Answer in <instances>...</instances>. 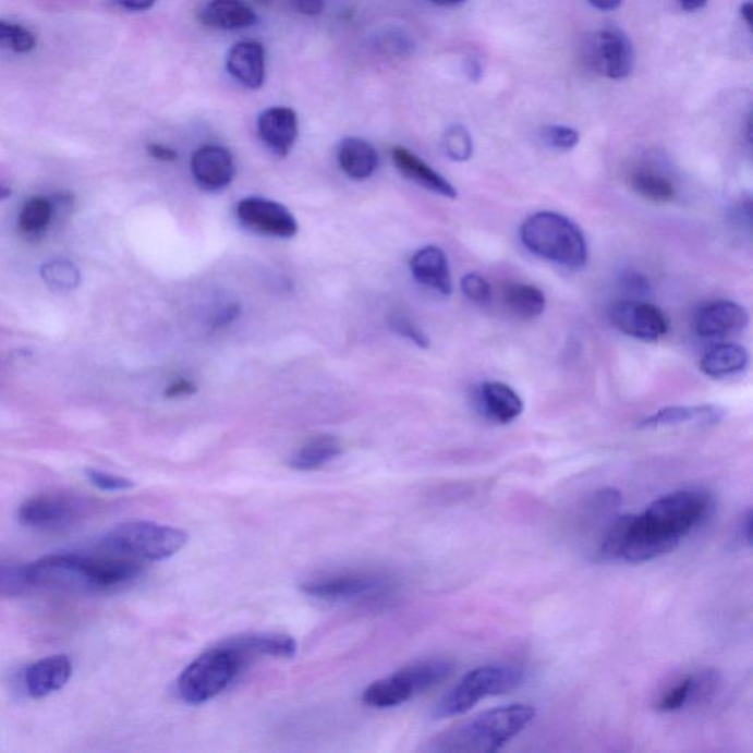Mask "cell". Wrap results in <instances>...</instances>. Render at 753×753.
I'll use <instances>...</instances> for the list:
<instances>
[{
  "mask_svg": "<svg viewBox=\"0 0 753 753\" xmlns=\"http://www.w3.org/2000/svg\"><path fill=\"white\" fill-rule=\"evenodd\" d=\"M240 309L238 305H230L227 306V308L222 309L220 314L217 315L216 318V326H227V324H231L234 321L235 318L239 317Z\"/></svg>",
  "mask_w": 753,
  "mask_h": 753,
  "instance_id": "obj_46",
  "label": "cell"
},
{
  "mask_svg": "<svg viewBox=\"0 0 753 753\" xmlns=\"http://www.w3.org/2000/svg\"><path fill=\"white\" fill-rule=\"evenodd\" d=\"M430 2L436 3V5L439 7H457L466 2V0H430Z\"/></svg>",
  "mask_w": 753,
  "mask_h": 753,
  "instance_id": "obj_50",
  "label": "cell"
},
{
  "mask_svg": "<svg viewBox=\"0 0 753 753\" xmlns=\"http://www.w3.org/2000/svg\"><path fill=\"white\" fill-rule=\"evenodd\" d=\"M609 321L630 338L656 342L668 333L670 323L658 306L639 301H620L609 306Z\"/></svg>",
  "mask_w": 753,
  "mask_h": 753,
  "instance_id": "obj_13",
  "label": "cell"
},
{
  "mask_svg": "<svg viewBox=\"0 0 753 753\" xmlns=\"http://www.w3.org/2000/svg\"><path fill=\"white\" fill-rule=\"evenodd\" d=\"M293 10L302 15L317 16L323 14L326 0H290Z\"/></svg>",
  "mask_w": 753,
  "mask_h": 753,
  "instance_id": "obj_41",
  "label": "cell"
},
{
  "mask_svg": "<svg viewBox=\"0 0 753 753\" xmlns=\"http://www.w3.org/2000/svg\"><path fill=\"white\" fill-rule=\"evenodd\" d=\"M410 268L420 284L445 294L452 293V276L445 252L437 246H426L411 258Z\"/></svg>",
  "mask_w": 753,
  "mask_h": 753,
  "instance_id": "obj_20",
  "label": "cell"
},
{
  "mask_svg": "<svg viewBox=\"0 0 753 753\" xmlns=\"http://www.w3.org/2000/svg\"><path fill=\"white\" fill-rule=\"evenodd\" d=\"M588 69L611 80H622L633 70V46L618 28H604L588 36L583 48Z\"/></svg>",
  "mask_w": 753,
  "mask_h": 753,
  "instance_id": "obj_10",
  "label": "cell"
},
{
  "mask_svg": "<svg viewBox=\"0 0 753 753\" xmlns=\"http://www.w3.org/2000/svg\"><path fill=\"white\" fill-rule=\"evenodd\" d=\"M197 391L195 382L187 380V378H179V380L172 381L170 386L167 387L166 398L177 399L183 397H192Z\"/></svg>",
  "mask_w": 753,
  "mask_h": 753,
  "instance_id": "obj_40",
  "label": "cell"
},
{
  "mask_svg": "<svg viewBox=\"0 0 753 753\" xmlns=\"http://www.w3.org/2000/svg\"><path fill=\"white\" fill-rule=\"evenodd\" d=\"M339 166L351 179L367 180L378 168V154L372 143L348 137L339 146Z\"/></svg>",
  "mask_w": 753,
  "mask_h": 753,
  "instance_id": "obj_26",
  "label": "cell"
},
{
  "mask_svg": "<svg viewBox=\"0 0 753 753\" xmlns=\"http://www.w3.org/2000/svg\"><path fill=\"white\" fill-rule=\"evenodd\" d=\"M11 195V191L8 187L0 186V201L7 199Z\"/></svg>",
  "mask_w": 753,
  "mask_h": 753,
  "instance_id": "obj_51",
  "label": "cell"
},
{
  "mask_svg": "<svg viewBox=\"0 0 753 753\" xmlns=\"http://www.w3.org/2000/svg\"><path fill=\"white\" fill-rule=\"evenodd\" d=\"M631 187L647 201L666 204L676 196V187L668 177L652 170H637L630 179Z\"/></svg>",
  "mask_w": 753,
  "mask_h": 753,
  "instance_id": "obj_30",
  "label": "cell"
},
{
  "mask_svg": "<svg viewBox=\"0 0 753 753\" xmlns=\"http://www.w3.org/2000/svg\"><path fill=\"white\" fill-rule=\"evenodd\" d=\"M752 12H753V7L752 3H744L742 7V10H740V14H742V19L744 20V23L749 25V27H752Z\"/></svg>",
  "mask_w": 753,
  "mask_h": 753,
  "instance_id": "obj_49",
  "label": "cell"
},
{
  "mask_svg": "<svg viewBox=\"0 0 753 753\" xmlns=\"http://www.w3.org/2000/svg\"><path fill=\"white\" fill-rule=\"evenodd\" d=\"M520 238L532 254L563 268L580 269L587 263L583 231L561 214L550 210L534 214L521 226Z\"/></svg>",
  "mask_w": 753,
  "mask_h": 753,
  "instance_id": "obj_4",
  "label": "cell"
},
{
  "mask_svg": "<svg viewBox=\"0 0 753 753\" xmlns=\"http://www.w3.org/2000/svg\"><path fill=\"white\" fill-rule=\"evenodd\" d=\"M718 681L719 677L715 671L688 675L660 696V700L656 702V709L659 713H677L685 706L705 702L714 695Z\"/></svg>",
  "mask_w": 753,
  "mask_h": 753,
  "instance_id": "obj_18",
  "label": "cell"
},
{
  "mask_svg": "<svg viewBox=\"0 0 753 753\" xmlns=\"http://www.w3.org/2000/svg\"><path fill=\"white\" fill-rule=\"evenodd\" d=\"M250 663L229 642L206 651L189 664L177 681V692L189 705H202L224 692Z\"/></svg>",
  "mask_w": 753,
  "mask_h": 753,
  "instance_id": "obj_5",
  "label": "cell"
},
{
  "mask_svg": "<svg viewBox=\"0 0 753 753\" xmlns=\"http://www.w3.org/2000/svg\"><path fill=\"white\" fill-rule=\"evenodd\" d=\"M29 587L25 580L24 567L0 563V595H15Z\"/></svg>",
  "mask_w": 753,
  "mask_h": 753,
  "instance_id": "obj_37",
  "label": "cell"
},
{
  "mask_svg": "<svg viewBox=\"0 0 753 753\" xmlns=\"http://www.w3.org/2000/svg\"><path fill=\"white\" fill-rule=\"evenodd\" d=\"M35 33L24 25L0 20V49L14 53H28L36 48Z\"/></svg>",
  "mask_w": 753,
  "mask_h": 753,
  "instance_id": "obj_33",
  "label": "cell"
},
{
  "mask_svg": "<svg viewBox=\"0 0 753 753\" xmlns=\"http://www.w3.org/2000/svg\"><path fill=\"white\" fill-rule=\"evenodd\" d=\"M187 533L182 529L130 521L113 527L104 538L105 548L112 554L136 559V561H163L174 557L187 545Z\"/></svg>",
  "mask_w": 753,
  "mask_h": 753,
  "instance_id": "obj_7",
  "label": "cell"
},
{
  "mask_svg": "<svg viewBox=\"0 0 753 753\" xmlns=\"http://www.w3.org/2000/svg\"><path fill=\"white\" fill-rule=\"evenodd\" d=\"M536 709L524 704L499 706L437 736L428 751L448 753L498 752L533 721Z\"/></svg>",
  "mask_w": 753,
  "mask_h": 753,
  "instance_id": "obj_3",
  "label": "cell"
},
{
  "mask_svg": "<svg viewBox=\"0 0 753 753\" xmlns=\"http://www.w3.org/2000/svg\"><path fill=\"white\" fill-rule=\"evenodd\" d=\"M503 302L509 313L521 319L537 318L546 308L545 293L536 286L515 283L505 289Z\"/></svg>",
  "mask_w": 753,
  "mask_h": 753,
  "instance_id": "obj_29",
  "label": "cell"
},
{
  "mask_svg": "<svg viewBox=\"0 0 753 753\" xmlns=\"http://www.w3.org/2000/svg\"><path fill=\"white\" fill-rule=\"evenodd\" d=\"M86 475L92 485L104 491H124L134 487L132 479L118 477V475L104 473V471L87 470Z\"/></svg>",
  "mask_w": 753,
  "mask_h": 753,
  "instance_id": "obj_39",
  "label": "cell"
},
{
  "mask_svg": "<svg viewBox=\"0 0 753 753\" xmlns=\"http://www.w3.org/2000/svg\"><path fill=\"white\" fill-rule=\"evenodd\" d=\"M41 279L54 292H70L80 284V271L70 260L53 259L40 269Z\"/></svg>",
  "mask_w": 753,
  "mask_h": 753,
  "instance_id": "obj_32",
  "label": "cell"
},
{
  "mask_svg": "<svg viewBox=\"0 0 753 753\" xmlns=\"http://www.w3.org/2000/svg\"><path fill=\"white\" fill-rule=\"evenodd\" d=\"M229 643L250 664L264 656L292 658L297 649L296 642L292 637L276 633L245 634V636L231 639Z\"/></svg>",
  "mask_w": 753,
  "mask_h": 753,
  "instance_id": "obj_23",
  "label": "cell"
},
{
  "mask_svg": "<svg viewBox=\"0 0 753 753\" xmlns=\"http://www.w3.org/2000/svg\"><path fill=\"white\" fill-rule=\"evenodd\" d=\"M713 498L702 489H681L654 500L642 514L618 517L602 538L604 561L643 563L672 552L681 538L708 519Z\"/></svg>",
  "mask_w": 753,
  "mask_h": 753,
  "instance_id": "obj_1",
  "label": "cell"
},
{
  "mask_svg": "<svg viewBox=\"0 0 753 753\" xmlns=\"http://www.w3.org/2000/svg\"><path fill=\"white\" fill-rule=\"evenodd\" d=\"M391 157H393L394 166L406 179L420 184L421 187L427 189V191L437 193V195L450 197V199L457 197V189L444 175H440L439 172L427 166L423 159L412 154L411 150L398 146L394 147Z\"/></svg>",
  "mask_w": 753,
  "mask_h": 753,
  "instance_id": "obj_22",
  "label": "cell"
},
{
  "mask_svg": "<svg viewBox=\"0 0 753 753\" xmlns=\"http://www.w3.org/2000/svg\"><path fill=\"white\" fill-rule=\"evenodd\" d=\"M444 149L452 161L465 162L473 157V138L464 125H453L444 136Z\"/></svg>",
  "mask_w": 753,
  "mask_h": 753,
  "instance_id": "obj_34",
  "label": "cell"
},
{
  "mask_svg": "<svg viewBox=\"0 0 753 753\" xmlns=\"http://www.w3.org/2000/svg\"><path fill=\"white\" fill-rule=\"evenodd\" d=\"M390 580L373 572H338L321 575L302 584V592L323 600H355L389 591Z\"/></svg>",
  "mask_w": 753,
  "mask_h": 753,
  "instance_id": "obj_11",
  "label": "cell"
},
{
  "mask_svg": "<svg viewBox=\"0 0 753 753\" xmlns=\"http://www.w3.org/2000/svg\"><path fill=\"white\" fill-rule=\"evenodd\" d=\"M234 161L230 150L218 145L197 149L192 158V174L197 186L206 192H220L234 179Z\"/></svg>",
  "mask_w": 753,
  "mask_h": 753,
  "instance_id": "obj_14",
  "label": "cell"
},
{
  "mask_svg": "<svg viewBox=\"0 0 753 753\" xmlns=\"http://www.w3.org/2000/svg\"><path fill=\"white\" fill-rule=\"evenodd\" d=\"M389 326L394 333L401 335L402 338L410 339L416 347L427 349L430 347V340L427 335L410 317L403 314H393L389 319Z\"/></svg>",
  "mask_w": 753,
  "mask_h": 753,
  "instance_id": "obj_35",
  "label": "cell"
},
{
  "mask_svg": "<svg viewBox=\"0 0 753 753\" xmlns=\"http://www.w3.org/2000/svg\"><path fill=\"white\" fill-rule=\"evenodd\" d=\"M461 288L465 296L474 304L486 305L491 301V286L483 276L475 272L464 276Z\"/></svg>",
  "mask_w": 753,
  "mask_h": 753,
  "instance_id": "obj_36",
  "label": "cell"
},
{
  "mask_svg": "<svg viewBox=\"0 0 753 753\" xmlns=\"http://www.w3.org/2000/svg\"><path fill=\"white\" fill-rule=\"evenodd\" d=\"M117 5L132 12H143L150 10L157 0H116Z\"/></svg>",
  "mask_w": 753,
  "mask_h": 753,
  "instance_id": "obj_45",
  "label": "cell"
},
{
  "mask_svg": "<svg viewBox=\"0 0 753 753\" xmlns=\"http://www.w3.org/2000/svg\"><path fill=\"white\" fill-rule=\"evenodd\" d=\"M258 134L277 157H288L299 134L297 116L286 107L269 108L258 118Z\"/></svg>",
  "mask_w": 753,
  "mask_h": 753,
  "instance_id": "obj_16",
  "label": "cell"
},
{
  "mask_svg": "<svg viewBox=\"0 0 753 753\" xmlns=\"http://www.w3.org/2000/svg\"><path fill=\"white\" fill-rule=\"evenodd\" d=\"M679 2L684 11L693 12L704 8L708 0H679Z\"/></svg>",
  "mask_w": 753,
  "mask_h": 753,
  "instance_id": "obj_48",
  "label": "cell"
},
{
  "mask_svg": "<svg viewBox=\"0 0 753 753\" xmlns=\"http://www.w3.org/2000/svg\"><path fill=\"white\" fill-rule=\"evenodd\" d=\"M143 562L121 557L92 558L77 554H58L37 559L24 567L29 587L66 592H96L124 586L142 574Z\"/></svg>",
  "mask_w": 753,
  "mask_h": 753,
  "instance_id": "obj_2",
  "label": "cell"
},
{
  "mask_svg": "<svg viewBox=\"0 0 753 753\" xmlns=\"http://www.w3.org/2000/svg\"><path fill=\"white\" fill-rule=\"evenodd\" d=\"M524 677L523 668L515 664H487L474 668L437 704L435 717L450 718L469 713L487 697L512 692L523 683Z\"/></svg>",
  "mask_w": 753,
  "mask_h": 753,
  "instance_id": "obj_6",
  "label": "cell"
},
{
  "mask_svg": "<svg viewBox=\"0 0 753 753\" xmlns=\"http://www.w3.org/2000/svg\"><path fill=\"white\" fill-rule=\"evenodd\" d=\"M54 206L52 202L46 197L37 196L25 202L23 209H21L19 224L24 234L35 235L44 234L52 221Z\"/></svg>",
  "mask_w": 753,
  "mask_h": 753,
  "instance_id": "obj_31",
  "label": "cell"
},
{
  "mask_svg": "<svg viewBox=\"0 0 753 753\" xmlns=\"http://www.w3.org/2000/svg\"><path fill=\"white\" fill-rule=\"evenodd\" d=\"M624 284L627 289L637 294H645L649 292L651 289L649 281L646 280L645 276L641 275L627 276Z\"/></svg>",
  "mask_w": 753,
  "mask_h": 753,
  "instance_id": "obj_44",
  "label": "cell"
},
{
  "mask_svg": "<svg viewBox=\"0 0 753 753\" xmlns=\"http://www.w3.org/2000/svg\"><path fill=\"white\" fill-rule=\"evenodd\" d=\"M544 138L549 146L558 150H571L579 145V132L563 125H550L544 130Z\"/></svg>",
  "mask_w": 753,
  "mask_h": 753,
  "instance_id": "obj_38",
  "label": "cell"
},
{
  "mask_svg": "<svg viewBox=\"0 0 753 753\" xmlns=\"http://www.w3.org/2000/svg\"><path fill=\"white\" fill-rule=\"evenodd\" d=\"M726 412L715 405L668 406L641 423L643 428L675 427L681 424L697 423L713 426L725 418Z\"/></svg>",
  "mask_w": 753,
  "mask_h": 753,
  "instance_id": "obj_25",
  "label": "cell"
},
{
  "mask_svg": "<svg viewBox=\"0 0 753 753\" xmlns=\"http://www.w3.org/2000/svg\"><path fill=\"white\" fill-rule=\"evenodd\" d=\"M343 446L338 437L318 436L306 441L301 449L290 458L289 465L297 471H313L336 460L342 453Z\"/></svg>",
  "mask_w": 753,
  "mask_h": 753,
  "instance_id": "obj_28",
  "label": "cell"
},
{
  "mask_svg": "<svg viewBox=\"0 0 753 753\" xmlns=\"http://www.w3.org/2000/svg\"><path fill=\"white\" fill-rule=\"evenodd\" d=\"M478 406L487 418L499 424L512 423L524 411V402L520 394L500 381H487L479 387Z\"/></svg>",
  "mask_w": 753,
  "mask_h": 753,
  "instance_id": "obj_21",
  "label": "cell"
},
{
  "mask_svg": "<svg viewBox=\"0 0 753 753\" xmlns=\"http://www.w3.org/2000/svg\"><path fill=\"white\" fill-rule=\"evenodd\" d=\"M596 10L609 12L621 7L622 0H588Z\"/></svg>",
  "mask_w": 753,
  "mask_h": 753,
  "instance_id": "obj_47",
  "label": "cell"
},
{
  "mask_svg": "<svg viewBox=\"0 0 753 753\" xmlns=\"http://www.w3.org/2000/svg\"><path fill=\"white\" fill-rule=\"evenodd\" d=\"M227 71L235 82L251 90L265 82V50L258 41H239L227 57Z\"/></svg>",
  "mask_w": 753,
  "mask_h": 753,
  "instance_id": "obj_19",
  "label": "cell"
},
{
  "mask_svg": "<svg viewBox=\"0 0 753 753\" xmlns=\"http://www.w3.org/2000/svg\"><path fill=\"white\" fill-rule=\"evenodd\" d=\"M73 664L66 655H53L37 660L25 670L24 683L29 696L35 700L59 692L71 679Z\"/></svg>",
  "mask_w": 753,
  "mask_h": 753,
  "instance_id": "obj_17",
  "label": "cell"
},
{
  "mask_svg": "<svg viewBox=\"0 0 753 753\" xmlns=\"http://www.w3.org/2000/svg\"><path fill=\"white\" fill-rule=\"evenodd\" d=\"M199 19L208 27L220 29L250 28L258 20L246 0H210Z\"/></svg>",
  "mask_w": 753,
  "mask_h": 753,
  "instance_id": "obj_24",
  "label": "cell"
},
{
  "mask_svg": "<svg viewBox=\"0 0 753 753\" xmlns=\"http://www.w3.org/2000/svg\"><path fill=\"white\" fill-rule=\"evenodd\" d=\"M738 541L742 546H752V509H746V512L740 517L738 525Z\"/></svg>",
  "mask_w": 753,
  "mask_h": 753,
  "instance_id": "obj_42",
  "label": "cell"
},
{
  "mask_svg": "<svg viewBox=\"0 0 753 753\" xmlns=\"http://www.w3.org/2000/svg\"><path fill=\"white\" fill-rule=\"evenodd\" d=\"M748 361L746 349L736 343H721L705 353L701 369L708 377L725 378L743 372Z\"/></svg>",
  "mask_w": 753,
  "mask_h": 753,
  "instance_id": "obj_27",
  "label": "cell"
},
{
  "mask_svg": "<svg viewBox=\"0 0 753 753\" xmlns=\"http://www.w3.org/2000/svg\"><path fill=\"white\" fill-rule=\"evenodd\" d=\"M147 153H149L150 157L162 162H174L179 158V154L174 149L166 145H159V143H153V145L147 146Z\"/></svg>",
  "mask_w": 753,
  "mask_h": 753,
  "instance_id": "obj_43",
  "label": "cell"
},
{
  "mask_svg": "<svg viewBox=\"0 0 753 753\" xmlns=\"http://www.w3.org/2000/svg\"><path fill=\"white\" fill-rule=\"evenodd\" d=\"M240 226L265 238L290 239L297 233L293 214L279 202L251 196L240 201L235 208Z\"/></svg>",
  "mask_w": 753,
  "mask_h": 753,
  "instance_id": "obj_12",
  "label": "cell"
},
{
  "mask_svg": "<svg viewBox=\"0 0 753 753\" xmlns=\"http://www.w3.org/2000/svg\"><path fill=\"white\" fill-rule=\"evenodd\" d=\"M456 664L448 659H427L412 664L385 679L374 681L363 693V702L372 708H394L449 679Z\"/></svg>",
  "mask_w": 753,
  "mask_h": 753,
  "instance_id": "obj_8",
  "label": "cell"
},
{
  "mask_svg": "<svg viewBox=\"0 0 753 753\" xmlns=\"http://www.w3.org/2000/svg\"><path fill=\"white\" fill-rule=\"evenodd\" d=\"M748 324L749 314L742 305L731 301H717L700 311L696 331L701 338L721 339L740 333Z\"/></svg>",
  "mask_w": 753,
  "mask_h": 753,
  "instance_id": "obj_15",
  "label": "cell"
},
{
  "mask_svg": "<svg viewBox=\"0 0 753 753\" xmlns=\"http://www.w3.org/2000/svg\"><path fill=\"white\" fill-rule=\"evenodd\" d=\"M84 505L77 496L41 494L25 500L20 507L21 524L40 532H57L71 527L83 519Z\"/></svg>",
  "mask_w": 753,
  "mask_h": 753,
  "instance_id": "obj_9",
  "label": "cell"
}]
</instances>
